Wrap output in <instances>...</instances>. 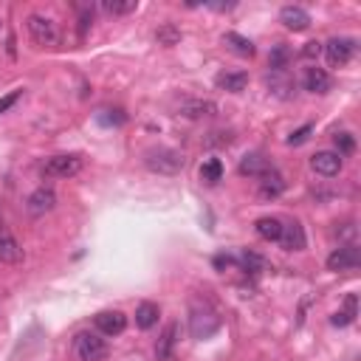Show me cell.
I'll return each mask as SVG.
<instances>
[{
  "label": "cell",
  "instance_id": "6da1fadb",
  "mask_svg": "<svg viewBox=\"0 0 361 361\" xmlns=\"http://www.w3.org/2000/svg\"><path fill=\"white\" fill-rule=\"evenodd\" d=\"M144 167L149 172H158V175H175L184 169V156L172 147H156V149H147L144 153Z\"/></svg>",
  "mask_w": 361,
  "mask_h": 361
},
{
  "label": "cell",
  "instance_id": "7a4b0ae2",
  "mask_svg": "<svg viewBox=\"0 0 361 361\" xmlns=\"http://www.w3.org/2000/svg\"><path fill=\"white\" fill-rule=\"evenodd\" d=\"M25 28H28V34H32V40L37 45H43V48H54V45H59V40H63V34H59V25L51 17L37 14V12L25 17Z\"/></svg>",
  "mask_w": 361,
  "mask_h": 361
},
{
  "label": "cell",
  "instance_id": "3957f363",
  "mask_svg": "<svg viewBox=\"0 0 361 361\" xmlns=\"http://www.w3.org/2000/svg\"><path fill=\"white\" fill-rule=\"evenodd\" d=\"M220 330V316L212 305H192V313H189V333L195 339H209L215 336Z\"/></svg>",
  "mask_w": 361,
  "mask_h": 361
},
{
  "label": "cell",
  "instance_id": "277c9868",
  "mask_svg": "<svg viewBox=\"0 0 361 361\" xmlns=\"http://www.w3.org/2000/svg\"><path fill=\"white\" fill-rule=\"evenodd\" d=\"M74 353H76L79 361H102V358H107L110 347L102 339V333L82 330V333H76V339H74Z\"/></svg>",
  "mask_w": 361,
  "mask_h": 361
},
{
  "label": "cell",
  "instance_id": "5b68a950",
  "mask_svg": "<svg viewBox=\"0 0 361 361\" xmlns=\"http://www.w3.org/2000/svg\"><path fill=\"white\" fill-rule=\"evenodd\" d=\"M82 156L76 153H63V156H51L45 164H43V175L45 178H74L79 169H82Z\"/></svg>",
  "mask_w": 361,
  "mask_h": 361
},
{
  "label": "cell",
  "instance_id": "8992f818",
  "mask_svg": "<svg viewBox=\"0 0 361 361\" xmlns=\"http://www.w3.org/2000/svg\"><path fill=\"white\" fill-rule=\"evenodd\" d=\"M322 48H324L327 63L333 68H342V65L350 63L353 54H355V40L353 37H333V40H327Z\"/></svg>",
  "mask_w": 361,
  "mask_h": 361
},
{
  "label": "cell",
  "instance_id": "52a82bcc",
  "mask_svg": "<svg viewBox=\"0 0 361 361\" xmlns=\"http://www.w3.org/2000/svg\"><path fill=\"white\" fill-rule=\"evenodd\" d=\"M342 164H344V158L336 156L333 149H319L316 156H311V169L322 178H336L342 172Z\"/></svg>",
  "mask_w": 361,
  "mask_h": 361
},
{
  "label": "cell",
  "instance_id": "ba28073f",
  "mask_svg": "<svg viewBox=\"0 0 361 361\" xmlns=\"http://www.w3.org/2000/svg\"><path fill=\"white\" fill-rule=\"evenodd\" d=\"M358 262H361V251H358L355 243L333 249V251H330V257H327V268L330 271H353V268H358Z\"/></svg>",
  "mask_w": 361,
  "mask_h": 361
},
{
  "label": "cell",
  "instance_id": "9c48e42d",
  "mask_svg": "<svg viewBox=\"0 0 361 361\" xmlns=\"http://www.w3.org/2000/svg\"><path fill=\"white\" fill-rule=\"evenodd\" d=\"M94 324H96V333L102 336H118V333H125L127 316L122 311H102L94 316Z\"/></svg>",
  "mask_w": 361,
  "mask_h": 361
},
{
  "label": "cell",
  "instance_id": "30bf717a",
  "mask_svg": "<svg viewBox=\"0 0 361 361\" xmlns=\"http://www.w3.org/2000/svg\"><path fill=\"white\" fill-rule=\"evenodd\" d=\"M54 206H56V195H54V189H48V187H40V189H34L32 195H28V200H25L28 215H34V218H43V215H48Z\"/></svg>",
  "mask_w": 361,
  "mask_h": 361
},
{
  "label": "cell",
  "instance_id": "8fae6325",
  "mask_svg": "<svg viewBox=\"0 0 361 361\" xmlns=\"http://www.w3.org/2000/svg\"><path fill=\"white\" fill-rule=\"evenodd\" d=\"M277 243H280L285 251H302L305 243H308L302 223H299V220H288V223H282V234H280Z\"/></svg>",
  "mask_w": 361,
  "mask_h": 361
},
{
  "label": "cell",
  "instance_id": "7c38bea8",
  "mask_svg": "<svg viewBox=\"0 0 361 361\" xmlns=\"http://www.w3.org/2000/svg\"><path fill=\"white\" fill-rule=\"evenodd\" d=\"M0 262H6V265L23 262V246L17 243V237L3 223H0Z\"/></svg>",
  "mask_w": 361,
  "mask_h": 361
},
{
  "label": "cell",
  "instance_id": "4fadbf2b",
  "mask_svg": "<svg viewBox=\"0 0 361 361\" xmlns=\"http://www.w3.org/2000/svg\"><path fill=\"white\" fill-rule=\"evenodd\" d=\"M302 85H305V90L308 94H327L330 87H333V79H330V74L324 71V68H319V65H311V68H305V74H302Z\"/></svg>",
  "mask_w": 361,
  "mask_h": 361
},
{
  "label": "cell",
  "instance_id": "5bb4252c",
  "mask_svg": "<svg viewBox=\"0 0 361 361\" xmlns=\"http://www.w3.org/2000/svg\"><path fill=\"white\" fill-rule=\"evenodd\" d=\"M265 82H268L271 94L280 96V99H291L293 90H296V82H293V76H291L288 71H268Z\"/></svg>",
  "mask_w": 361,
  "mask_h": 361
},
{
  "label": "cell",
  "instance_id": "9a60e30c",
  "mask_svg": "<svg viewBox=\"0 0 361 361\" xmlns=\"http://www.w3.org/2000/svg\"><path fill=\"white\" fill-rule=\"evenodd\" d=\"M280 23L288 28V32H305L311 25V14L302 6H282L280 9Z\"/></svg>",
  "mask_w": 361,
  "mask_h": 361
},
{
  "label": "cell",
  "instance_id": "2e32d148",
  "mask_svg": "<svg viewBox=\"0 0 361 361\" xmlns=\"http://www.w3.org/2000/svg\"><path fill=\"white\" fill-rule=\"evenodd\" d=\"M178 336H180L178 322H169V324L164 327V333L158 336V344H156V358H158V361H172V353H175Z\"/></svg>",
  "mask_w": 361,
  "mask_h": 361
},
{
  "label": "cell",
  "instance_id": "e0dca14e",
  "mask_svg": "<svg viewBox=\"0 0 361 361\" xmlns=\"http://www.w3.org/2000/svg\"><path fill=\"white\" fill-rule=\"evenodd\" d=\"M285 192V178L271 167L265 175H260V198L262 200H274V198H280Z\"/></svg>",
  "mask_w": 361,
  "mask_h": 361
},
{
  "label": "cell",
  "instance_id": "ac0fdd59",
  "mask_svg": "<svg viewBox=\"0 0 361 361\" xmlns=\"http://www.w3.org/2000/svg\"><path fill=\"white\" fill-rule=\"evenodd\" d=\"M178 113L184 118H203V116H215L218 105L209 102V99H184L180 107H178Z\"/></svg>",
  "mask_w": 361,
  "mask_h": 361
},
{
  "label": "cell",
  "instance_id": "d6986e66",
  "mask_svg": "<svg viewBox=\"0 0 361 361\" xmlns=\"http://www.w3.org/2000/svg\"><path fill=\"white\" fill-rule=\"evenodd\" d=\"M240 175L243 178H260V175H265L268 169H271V164H268V158L265 156H260V153H249L243 161H240Z\"/></svg>",
  "mask_w": 361,
  "mask_h": 361
},
{
  "label": "cell",
  "instance_id": "ffe728a7",
  "mask_svg": "<svg viewBox=\"0 0 361 361\" xmlns=\"http://www.w3.org/2000/svg\"><path fill=\"white\" fill-rule=\"evenodd\" d=\"M355 316H358V296H355V293H347L342 311H336L333 316H330V322H333L336 327H347V324L355 322Z\"/></svg>",
  "mask_w": 361,
  "mask_h": 361
},
{
  "label": "cell",
  "instance_id": "44dd1931",
  "mask_svg": "<svg viewBox=\"0 0 361 361\" xmlns=\"http://www.w3.org/2000/svg\"><path fill=\"white\" fill-rule=\"evenodd\" d=\"M215 82H218L220 90H229V94H240V90H246L249 76H246L243 71H223V74H218Z\"/></svg>",
  "mask_w": 361,
  "mask_h": 361
},
{
  "label": "cell",
  "instance_id": "7402d4cb",
  "mask_svg": "<svg viewBox=\"0 0 361 361\" xmlns=\"http://www.w3.org/2000/svg\"><path fill=\"white\" fill-rule=\"evenodd\" d=\"M237 262L251 277H260V274H265V271H268V260L262 254H257V251H243V254L237 257Z\"/></svg>",
  "mask_w": 361,
  "mask_h": 361
},
{
  "label": "cell",
  "instance_id": "603a6c76",
  "mask_svg": "<svg viewBox=\"0 0 361 361\" xmlns=\"http://www.w3.org/2000/svg\"><path fill=\"white\" fill-rule=\"evenodd\" d=\"M254 231H257V237L268 240V243H277L280 234H282V220L280 218H260L254 223Z\"/></svg>",
  "mask_w": 361,
  "mask_h": 361
},
{
  "label": "cell",
  "instance_id": "cb8c5ba5",
  "mask_svg": "<svg viewBox=\"0 0 361 361\" xmlns=\"http://www.w3.org/2000/svg\"><path fill=\"white\" fill-rule=\"evenodd\" d=\"M158 316H161V311H158L156 302H141V305L136 308V324H138L141 330H149V327L158 322Z\"/></svg>",
  "mask_w": 361,
  "mask_h": 361
},
{
  "label": "cell",
  "instance_id": "d4e9b609",
  "mask_svg": "<svg viewBox=\"0 0 361 361\" xmlns=\"http://www.w3.org/2000/svg\"><path fill=\"white\" fill-rule=\"evenodd\" d=\"M288 59H291V51L288 45H274L271 48V56H268V68L271 71H288Z\"/></svg>",
  "mask_w": 361,
  "mask_h": 361
},
{
  "label": "cell",
  "instance_id": "484cf974",
  "mask_svg": "<svg viewBox=\"0 0 361 361\" xmlns=\"http://www.w3.org/2000/svg\"><path fill=\"white\" fill-rule=\"evenodd\" d=\"M102 9L107 14H133L138 9V0H102Z\"/></svg>",
  "mask_w": 361,
  "mask_h": 361
},
{
  "label": "cell",
  "instance_id": "4316f807",
  "mask_svg": "<svg viewBox=\"0 0 361 361\" xmlns=\"http://www.w3.org/2000/svg\"><path fill=\"white\" fill-rule=\"evenodd\" d=\"M223 40H226V43H229V45H231V48H234V51H237L240 56H254V43H251V40H246L243 34H237V32H229V34H226Z\"/></svg>",
  "mask_w": 361,
  "mask_h": 361
},
{
  "label": "cell",
  "instance_id": "83f0119b",
  "mask_svg": "<svg viewBox=\"0 0 361 361\" xmlns=\"http://www.w3.org/2000/svg\"><path fill=\"white\" fill-rule=\"evenodd\" d=\"M200 178L206 180V184H218V180L223 178V164H220V158H209V161H203V167H200Z\"/></svg>",
  "mask_w": 361,
  "mask_h": 361
},
{
  "label": "cell",
  "instance_id": "f1b7e54d",
  "mask_svg": "<svg viewBox=\"0 0 361 361\" xmlns=\"http://www.w3.org/2000/svg\"><path fill=\"white\" fill-rule=\"evenodd\" d=\"M156 40H158V45H178L180 43V28L172 25V23H164L156 32Z\"/></svg>",
  "mask_w": 361,
  "mask_h": 361
},
{
  "label": "cell",
  "instance_id": "f546056e",
  "mask_svg": "<svg viewBox=\"0 0 361 361\" xmlns=\"http://www.w3.org/2000/svg\"><path fill=\"white\" fill-rule=\"evenodd\" d=\"M333 144H336L333 153H336V156H342V158L355 153V138H353L350 133H336V136H333Z\"/></svg>",
  "mask_w": 361,
  "mask_h": 361
},
{
  "label": "cell",
  "instance_id": "4dcf8cb0",
  "mask_svg": "<svg viewBox=\"0 0 361 361\" xmlns=\"http://www.w3.org/2000/svg\"><path fill=\"white\" fill-rule=\"evenodd\" d=\"M231 138H234L231 130H212V133L203 138V144H206V147H229Z\"/></svg>",
  "mask_w": 361,
  "mask_h": 361
},
{
  "label": "cell",
  "instance_id": "1f68e13d",
  "mask_svg": "<svg viewBox=\"0 0 361 361\" xmlns=\"http://www.w3.org/2000/svg\"><path fill=\"white\" fill-rule=\"evenodd\" d=\"M311 133H313V125H302L299 130H293V133L288 136V144H291V147H299V144H305V141L311 138Z\"/></svg>",
  "mask_w": 361,
  "mask_h": 361
},
{
  "label": "cell",
  "instance_id": "d6a6232c",
  "mask_svg": "<svg viewBox=\"0 0 361 361\" xmlns=\"http://www.w3.org/2000/svg\"><path fill=\"white\" fill-rule=\"evenodd\" d=\"M20 96H23V87H17V90H9V94H6L3 99H0V116H3L9 107H14Z\"/></svg>",
  "mask_w": 361,
  "mask_h": 361
},
{
  "label": "cell",
  "instance_id": "836d02e7",
  "mask_svg": "<svg viewBox=\"0 0 361 361\" xmlns=\"http://www.w3.org/2000/svg\"><path fill=\"white\" fill-rule=\"evenodd\" d=\"M322 54V43H316V40H311L305 48H302V56H308V59H313V56H319Z\"/></svg>",
  "mask_w": 361,
  "mask_h": 361
},
{
  "label": "cell",
  "instance_id": "e575fe53",
  "mask_svg": "<svg viewBox=\"0 0 361 361\" xmlns=\"http://www.w3.org/2000/svg\"><path fill=\"white\" fill-rule=\"evenodd\" d=\"M229 265H234V257H231V254H218V257H215V268H218V271H223V268H229Z\"/></svg>",
  "mask_w": 361,
  "mask_h": 361
}]
</instances>
